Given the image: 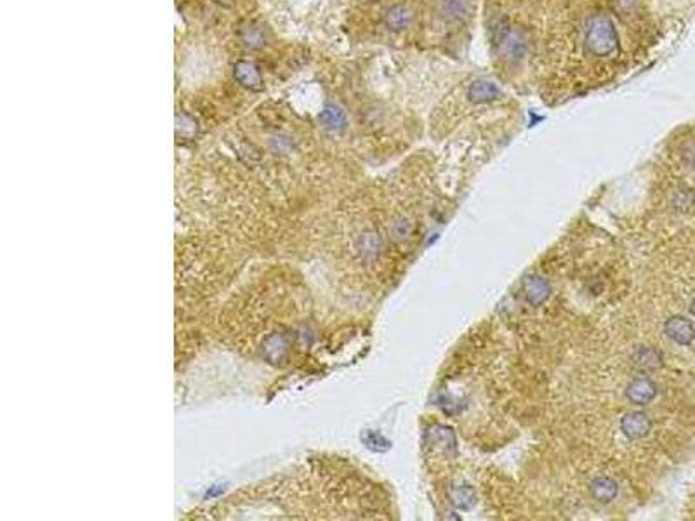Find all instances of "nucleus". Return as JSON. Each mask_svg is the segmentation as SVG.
<instances>
[{
    "mask_svg": "<svg viewBox=\"0 0 695 521\" xmlns=\"http://www.w3.org/2000/svg\"><path fill=\"white\" fill-rule=\"evenodd\" d=\"M320 122L324 123L325 129L341 130L346 125V115L341 108L328 104V106L324 108L322 114H320Z\"/></svg>",
    "mask_w": 695,
    "mask_h": 521,
    "instance_id": "9b49d317",
    "label": "nucleus"
},
{
    "mask_svg": "<svg viewBox=\"0 0 695 521\" xmlns=\"http://www.w3.org/2000/svg\"><path fill=\"white\" fill-rule=\"evenodd\" d=\"M244 42L249 47H261L264 44V37L259 28H249L244 35Z\"/></svg>",
    "mask_w": 695,
    "mask_h": 521,
    "instance_id": "2eb2a0df",
    "label": "nucleus"
},
{
    "mask_svg": "<svg viewBox=\"0 0 695 521\" xmlns=\"http://www.w3.org/2000/svg\"><path fill=\"white\" fill-rule=\"evenodd\" d=\"M664 332H666V336L671 341L679 344V346H689L695 339L694 324L690 320H687L685 317H671L664 324Z\"/></svg>",
    "mask_w": 695,
    "mask_h": 521,
    "instance_id": "f03ea898",
    "label": "nucleus"
},
{
    "mask_svg": "<svg viewBox=\"0 0 695 521\" xmlns=\"http://www.w3.org/2000/svg\"><path fill=\"white\" fill-rule=\"evenodd\" d=\"M589 492H591L595 501L601 502V504H608L617 497L619 485L615 479L608 478V476H598L589 483Z\"/></svg>",
    "mask_w": 695,
    "mask_h": 521,
    "instance_id": "0eeeda50",
    "label": "nucleus"
},
{
    "mask_svg": "<svg viewBox=\"0 0 695 521\" xmlns=\"http://www.w3.org/2000/svg\"><path fill=\"white\" fill-rule=\"evenodd\" d=\"M412 231H414V224L410 223L407 217H400V219L395 221L393 226H391V237L398 240V242H402V240L409 238L410 235H412Z\"/></svg>",
    "mask_w": 695,
    "mask_h": 521,
    "instance_id": "ddd939ff",
    "label": "nucleus"
},
{
    "mask_svg": "<svg viewBox=\"0 0 695 521\" xmlns=\"http://www.w3.org/2000/svg\"><path fill=\"white\" fill-rule=\"evenodd\" d=\"M621 429L629 440H641L652 429V421L644 412H629L621 419Z\"/></svg>",
    "mask_w": 695,
    "mask_h": 521,
    "instance_id": "7ed1b4c3",
    "label": "nucleus"
},
{
    "mask_svg": "<svg viewBox=\"0 0 695 521\" xmlns=\"http://www.w3.org/2000/svg\"><path fill=\"white\" fill-rule=\"evenodd\" d=\"M523 294H525L527 301L532 306H541L548 301L549 294H551V287L543 276L539 275H529L523 278L522 282Z\"/></svg>",
    "mask_w": 695,
    "mask_h": 521,
    "instance_id": "39448f33",
    "label": "nucleus"
},
{
    "mask_svg": "<svg viewBox=\"0 0 695 521\" xmlns=\"http://www.w3.org/2000/svg\"><path fill=\"white\" fill-rule=\"evenodd\" d=\"M235 80L242 85V87L250 89V91H259L263 87V77L261 71L254 63L249 61H238L233 70Z\"/></svg>",
    "mask_w": 695,
    "mask_h": 521,
    "instance_id": "423d86ee",
    "label": "nucleus"
},
{
    "mask_svg": "<svg viewBox=\"0 0 695 521\" xmlns=\"http://www.w3.org/2000/svg\"><path fill=\"white\" fill-rule=\"evenodd\" d=\"M614 6L621 18L636 16L638 7H640V0H614Z\"/></svg>",
    "mask_w": 695,
    "mask_h": 521,
    "instance_id": "4468645a",
    "label": "nucleus"
},
{
    "mask_svg": "<svg viewBox=\"0 0 695 521\" xmlns=\"http://www.w3.org/2000/svg\"><path fill=\"white\" fill-rule=\"evenodd\" d=\"M584 49L589 56L598 59L610 58L617 49V33L607 14H593L586 21Z\"/></svg>",
    "mask_w": 695,
    "mask_h": 521,
    "instance_id": "f257e3e1",
    "label": "nucleus"
},
{
    "mask_svg": "<svg viewBox=\"0 0 695 521\" xmlns=\"http://www.w3.org/2000/svg\"><path fill=\"white\" fill-rule=\"evenodd\" d=\"M690 313H692L695 317V299L692 301V305H690Z\"/></svg>",
    "mask_w": 695,
    "mask_h": 521,
    "instance_id": "dca6fc26",
    "label": "nucleus"
},
{
    "mask_svg": "<svg viewBox=\"0 0 695 521\" xmlns=\"http://www.w3.org/2000/svg\"><path fill=\"white\" fill-rule=\"evenodd\" d=\"M631 360H633V365L641 372H656L663 367V355L653 348H638Z\"/></svg>",
    "mask_w": 695,
    "mask_h": 521,
    "instance_id": "6e6552de",
    "label": "nucleus"
},
{
    "mask_svg": "<svg viewBox=\"0 0 695 521\" xmlns=\"http://www.w3.org/2000/svg\"><path fill=\"white\" fill-rule=\"evenodd\" d=\"M496 94H497L496 85L488 84V82H478V84L473 85L472 91H469V96H472L474 101H478V103L491 101Z\"/></svg>",
    "mask_w": 695,
    "mask_h": 521,
    "instance_id": "f8f14e48",
    "label": "nucleus"
},
{
    "mask_svg": "<svg viewBox=\"0 0 695 521\" xmlns=\"http://www.w3.org/2000/svg\"><path fill=\"white\" fill-rule=\"evenodd\" d=\"M381 249H383V242H381V237L376 231H369V233L362 235L360 242H358V250H360L364 259H376L381 254Z\"/></svg>",
    "mask_w": 695,
    "mask_h": 521,
    "instance_id": "9d476101",
    "label": "nucleus"
},
{
    "mask_svg": "<svg viewBox=\"0 0 695 521\" xmlns=\"http://www.w3.org/2000/svg\"><path fill=\"white\" fill-rule=\"evenodd\" d=\"M657 386L648 377H636L627 384L626 396L633 405H648L656 398Z\"/></svg>",
    "mask_w": 695,
    "mask_h": 521,
    "instance_id": "20e7f679",
    "label": "nucleus"
},
{
    "mask_svg": "<svg viewBox=\"0 0 695 521\" xmlns=\"http://www.w3.org/2000/svg\"><path fill=\"white\" fill-rule=\"evenodd\" d=\"M410 20H412V14L410 11L407 9L405 6H391L390 9L384 13V23H386L388 28L391 30H403L410 25Z\"/></svg>",
    "mask_w": 695,
    "mask_h": 521,
    "instance_id": "1a4fd4ad",
    "label": "nucleus"
}]
</instances>
